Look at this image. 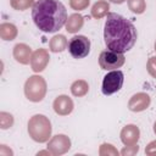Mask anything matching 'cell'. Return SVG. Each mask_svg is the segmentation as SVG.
<instances>
[{
  "label": "cell",
  "instance_id": "obj_12",
  "mask_svg": "<svg viewBox=\"0 0 156 156\" xmlns=\"http://www.w3.org/2000/svg\"><path fill=\"white\" fill-rule=\"evenodd\" d=\"M83 26V17L78 13H73L69 16V18L66 22V29L69 33H76L78 32Z\"/></svg>",
  "mask_w": 156,
  "mask_h": 156
},
{
  "label": "cell",
  "instance_id": "obj_7",
  "mask_svg": "<svg viewBox=\"0 0 156 156\" xmlns=\"http://www.w3.org/2000/svg\"><path fill=\"white\" fill-rule=\"evenodd\" d=\"M126 61V57L123 54L112 51V50H105L101 51L99 56V66L101 69L105 71H113L123 66Z\"/></svg>",
  "mask_w": 156,
  "mask_h": 156
},
{
  "label": "cell",
  "instance_id": "obj_15",
  "mask_svg": "<svg viewBox=\"0 0 156 156\" xmlns=\"http://www.w3.org/2000/svg\"><path fill=\"white\" fill-rule=\"evenodd\" d=\"M0 33H1V37L5 39V40H12L16 34H17V30H16V27L13 24H10V23H2L1 27H0Z\"/></svg>",
  "mask_w": 156,
  "mask_h": 156
},
{
  "label": "cell",
  "instance_id": "obj_24",
  "mask_svg": "<svg viewBox=\"0 0 156 156\" xmlns=\"http://www.w3.org/2000/svg\"><path fill=\"white\" fill-rule=\"evenodd\" d=\"M155 133H156V123H155Z\"/></svg>",
  "mask_w": 156,
  "mask_h": 156
},
{
  "label": "cell",
  "instance_id": "obj_25",
  "mask_svg": "<svg viewBox=\"0 0 156 156\" xmlns=\"http://www.w3.org/2000/svg\"><path fill=\"white\" fill-rule=\"evenodd\" d=\"M155 50H156V43H155Z\"/></svg>",
  "mask_w": 156,
  "mask_h": 156
},
{
  "label": "cell",
  "instance_id": "obj_18",
  "mask_svg": "<svg viewBox=\"0 0 156 156\" xmlns=\"http://www.w3.org/2000/svg\"><path fill=\"white\" fill-rule=\"evenodd\" d=\"M129 9L135 13H143L145 10V2L144 0H128Z\"/></svg>",
  "mask_w": 156,
  "mask_h": 156
},
{
  "label": "cell",
  "instance_id": "obj_3",
  "mask_svg": "<svg viewBox=\"0 0 156 156\" xmlns=\"http://www.w3.org/2000/svg\"><path fill=\"white\" fill-rule=\"evenodd\" d=\"M28 132L35 141H46L51 133L50 122L43 115H35L28 123Z\"/></svg>",
  "mask_w": 156,
  "mask_h": 156
},
{
  "label": "cell",
  "instance_id": "obj_2",
  "mask_svg": "<svg viewBox=\"0 0 156 156\" xmlns=\"http://www.w3.org/2000/svg\"><path fill=\"white\" fill-rule=\"evenodd\" d=\"M32 18L39 30L55 33L67 22V10L58 0H38L32 7Z\"/></svg>",
  "mask_w": 156,
  "mask_h": 156
},
{
  "label": "cell",
  "instance_id": "obj_9",
  "mask_svg": "<svg viewBox=\"0 0 156 156\" xmlns=\"http://www.w3.org/2000/svg\"><path fill=\"white\" fill-rule=\"evenodd\" d=\"M48 61H49V56L46 54L45 50H37L33 56H32V60H30V65H32V69L34 72H40L43 71L46 65H48Z\"/></svg>",
  "mask_w": 156,
  "mask_h": 156
},
{
  "label": "cell",
  "instance_id": "obj_17",
  "mask_svg": "<svg viewBox=\"0 0 156 156\" xmlns=\"http://www.w3.org/2000/svg\"><path fill=\"white\" fill-rule=\"evenodd\" d=\"M107 10H108V4L105 2V1H99V2H96V4L93 6L91 15H93L95 18H100V17H102L105 13H107Z\"/></svg>",
  "mask_w": 156,
  "mask_h": 156
},
{
  "label": "cell",
  "instance_id": "obj_6",
  "mask_svg": "<svg viewBox=\"0 0 156 156\" xmlns=\"http://www.w3.org/2000/svg\"><path fill=\"white\" fill-rule=\"evenodd\" d=\"M68 52L74 58H84L90 52V40L85 35H74L67 44Z\"/></svg>",
  "mask_w": 156,
  "mask_h": 156
},
{
  "label": "cell",
  "instance_id": "obj_19",
  "mask_svg": "<svg viewBox=\"0 0 156 156\" xmlns=\"http://www.w3.org/2000/svg\"><path fill=\"white\" fill-rule=\"evenodd\" d=\"M32 4H33V0H11V6L18 11H23L28 9Z\"/></svg>",
  "mask_w": 156,
  "mask_h": 156
},
{
  "label": "cell",
  "instance_id": "obj_22",
  "mask_svg": "<svg viewBox=\"0 0 156 156\" xmlns=\"http://www.w3.org/2000/svg\"><path fill=\"white\" fill-rule=\"evenodd\" d=\"M147 69H149V73L156 78V57H151L149 63H147Z\"/></svg>",
  "mask_w": 156,
  "mask_h": 156
},
{
  "label": "cell",
  "instance_id": "obj_8",
  "mask_svg": "<svg viewBox=\"0 0 156 156\" xmlns=\"http://www.w3.org/2000/svg\"><path fill=\"white\" fill-rule=\"evenodd\" d=\"M54 110L61 116L68 115L73 110V101L66 95H60L54 101Z\"/></svg>",
  "mask_w": 156,
  "mask_h": 156
},
{
  "label": "cell",
  "instance_id": "obj_5",
  "mask_svg": "<svg viewBox=\"0 0 156 156\" xmlns=\"http://www.w3.org/2000/svg\"><path fill=\"white\" fill-rule=\"evenodd\" d=\"M124 82V74L119 69H113L110 71L102 79V85H101V91L104 95H112L121 90L122 85Z\"/></svg>",
  "mask_w": 156,
  "mask_h": 156
},
{
  "label": "cell",
  "instance_id": "obj_11",
  "mask_svg": "<svg viewBox=\"0 0 156 156\" xmlns=\"http://www.w3.org/2000/svg\"><path fill=\"white\" fill-rule=\"evenodd\" d=\"M30 48L26 44H17L13 49V57L16 58L17 62L27 65L29 63L30 60Z\"/></svg>",
  "mask_w": 156,
  "mask_h": 156
},
{
  "label": "cell",
  "instance_id": "obj_10",
  "mask_svg": "<svg viewBox=\"0 0 156 156\" xmlns=\"http://www.w3.org/2000/svg\"><path fill=\"white\" fill-rule=\"evenodd\" d=\"M150 104V98L147 94H144V93H139V94H135L130 101H129V108L132 111H143L145 108H147Z\"/></svg>",
  "mask_w": 156,
  "mask_h": 156
},
{
  "label": "cell",
  "instance_id": "obj_20",
  "mask_svg": "<svg viewBox=\"0 0 156 156\" xmlns=\"http://www.w3.org/2000/svg\"><path fill=\"white\" fill-rule=\"evenodd\" d=\"M12 122H13V118L11 115H7L6 112H1V128L2 129L11 127Z\"/></svg>",
  "mask_w": 156,
  "mask_h": 156
},
{
  "label": "cell",
  "instance_id": "obj_16",
  "mask_svg": "<svg viewBox=\"0 0 156 156\" xmlns=\"http://www.w3.org/2000/svg\"><path fill=\"white\" fill-rule=\"evenodd\" d=\"M71 90H72V94L74 96H83V95H85L88 93L89 85L84 80H77V82H74L72 84Z\"/></svg>",
  "mask_w": 156,
  "mask_h": 156
},
{
  "label": "cell",
  "instance_id": "obj_14",
  "mask_svg": "<svg viewBox=\"0 0 156 156\" xmlns=\"http://www.w3.org/2000/svg\"><path fill=\"white\" fill-rule=\"evenodd\" d=\"M67 41H66V38L63 35H56L51 39L50 41V49L51 51L54 52H57V51H63L65 48L67 46Z\"/></svg>",
  "mask_w": 156,
  "mask_h": 156
},
{
  "label": "cell",
  "instance_id": "obj_13",
  "mask_svg": "<svg viewBox=\"0 0 156 156\" xmlns=\"http://www.w3.org/2000/svg\"><path fill=\"white\" fill-rule=\"evenodd\" d=\"M122 135H129L128 138H126L124 140H122L124 144H132V143H135L138 140V136H139V129L135 127V126H127L123 130H122Z\"/></svg>",
  "mask_w": 156,
  "mask_h": 156
},
{
  "label": "cell",
  "instance_id": "obj_21",
  "mask_svg": "<svg viewBox=\"0 0 156 156\" xmlns=\"http://www.w3.org/2000/svg\"><path fill=\"white\" fill-rule=\"evenodd\" d=\"M69 5L74 10H83L89 5V0H71Z\"/></svg>",
  "mask_w": 156,
  "mask_h": 156
},
{
  "label": "cell",
  "instance_id": "obj_23",
  "mask_svg": "<svg viewBox=\"0 0 156 156\" xmlns=\"http://www.w3.org/2000/svg\"><path fill=\"white\" fill-rule=\"evenodd\" d=\"M112 2H117V4H121V2H123L124 0H111Z\"/></svg>",
  "mask_w": 156,
  "mask_h": 156
},
{
  "label": "cell",
  "instance_id": "obj_4",
  "mask_svg": "<svg viewBox=\"0 0 156 156\" xmlns=\"http://www.w3.org/2000/svg\"><path fill=\"white\" fill-rule=\"evenodd\" d=\"M46 93V83L39 76L29 77L24 85V94L30 101H41Z\"/></svg>",
  "mask_w": 156,
  "mask_h": 156
},
{
  "label": "cell",
  "instance_id": "obj_1",
  "mask_svg": "<svg viewBox=\"0 0 156 156\" xmlns=\"http://www.w3.org/2000/svg\"><path fill=\"white\" fill-rule=\"evenodd\" d=\"M136 38V29L129 20L116 12L107 13L104 27V39L108 50L124 54L135 45Z\"/></svg>",
  "mask_w": 156,
  "mask_h": 156
}]
</instances>
